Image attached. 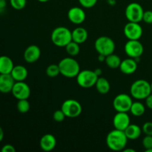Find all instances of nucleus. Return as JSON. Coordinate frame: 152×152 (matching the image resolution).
<instances>
[{"instance_id":"obj_20","label":"nucleus","mask_w":152,"mask_h":152,"mask_svg":"<svg viewBox=\"0 0 152 152\" xmlns=\"http://www.w3.org/2000/svg\"><path fill=\"white\" fill-rule=\"evenodd\" d=\"M88 37V34L86 28L79 27L72 31V40L78 44H83Z\"/></svg>"},{"instance_id":"obj_43","label":"nucleus","mask_w":152,"mask_h":152,"mask_svg":"<svg viewBox=\"0 0 152 152\" xmlns=\"http://www.w3.org/2000/svg\"><path fill=\"white\" fill-rule=\"evenodd\" d=\"M37 1H40V2H47V1H50V0H37Z\"/></svg>"},{"instance_id":"obj_3","label":"nucleus","mask_w":152,"mask_h":152,"mask_svg":"<svg viewBox=\"0 0 152 152\" xmlns=\"http://www.w3.org/2000/svg\"><path fill=\"white\" fill-rule=\"evenodd\" d=\"M50 39L54 45L65 48L70 42L72 41V31L66 27H57L52 31Z\"/></svg>"},{"instance_id":"obj_45","label":"nucleus","mask_w":152,"mask_h":152,"mask_svg":"<svg viewBox=\"0 0 152 152\" xmlns=\"http://www.w3.org/2000/svg\"><path fill=\"white\" fill-rule=\"evenodd\" d=\"M151 93H152V82H151Z\"/></svg>"},{"instance_id":"obj_5","label":"nucleus","mask_w":152,"mask_h":152,"mask_svg":"<svg viewBox=\"0 0 152 152\" xmlns=\"http://www.w3.org/2000/svg\"><path fill=\"white\" fill-rule=\"evenodd\" d=\"M94 48L98 54H102L106 56L114 53L115 50V43L110 37L102 36L96 39Z\"/></svg>"},{"instance_id":"obj_46","label":"nucleus","mask_w":152,"mask_h":152,"mask_svg":"<svg viewBox=\"0 0 152 152\" xmlns=\"http://www.w3.org/2000/svg\"><path fill=\"white\" fill-rule=\"evenodd\" d=\"M6 1H10V0H6Z\"/></svg>"},{"instance_id":"obj_18","label":"nucleus","mask_w":152,"mask_h":152,"mask_svg":"<svg viewBox=\"0 0 152 152\" xmlns=\"http://www.w3.org/2000/svg\"><path fill=\"white\" fill-rule=\"evenodd\" d=\"M56 145V140L51 134H46L41 137L39 141V146L44 151H50Z\"/></svg>"},{"instance_id":"obj_4","label":"nucleus","mask_w":152,"mask_h":152,"mask_svg":"<svg viewBox=\"0 0 152 152\" xmlns=\"http://www.w3.org/2000/svg\"><path fill=\"white\" fill-rule=\"evenodd\" d=\"M130 94L132 97L142 100L151 94V83L145 80H137L134 82L130 87Z\"/></svg>"},{"instance_id":"obj_10","label":"nucleus","mask_w":152,"mask_h":152,"mask_svg":"<svg viewBox=\"0 0 152 152\" xmlns=\"http://www.w3.org/2000/svg\"><path fill=\"white\" fill-rule=\"evenodd\" d=\"M124 50L129 57L136 59L142 56L144 51V48L139 40L129 39L125 45Z\"/></svg>"},{"instance_id":"obj_39","label":"nucleus","mask_w":152,"mask_h":152,"mask_svg":"<svg viewBox=\"0 0 152 152\" xmlns=\"http://www.w3.org/2000/svg\"><path fill=\"white\" fill-rule=\"evenodd\" d=\"M94 72L96 73V74L98 76V77L101 76V75H102V70L100 69V68H96V69L94 70Z\"/></svg>"},{"instance_id":"obj_40","label":"nucleus","mask_w":152,"mask_h":152,"mask_svg":"<svg viewBox=\"0 0 152 152\" xmlns=\"http://www.w3.org/2000/svg\"><path fill=\"white\" fill-rule=\"evenodd\" d=\"M3 138H4V132H3L2 128L0 126V142L2 141Z\"/></svg>"},{"instance_id":"obj_17","label":"nucleus","mask_w":152,"mask_h":152,"mask_svg":"<svg viewBox=\"0 0 152 152\" xmlns=\"http://www.w3.org/2000/svg\"><path fill=\"white\" fill-rule=\"evenodd\" d=\"M119 68L124 74L130 75L134 74L137 69V62L134 58H127L124 60H122Z\"/></svg>"},{"instance_id":"obj_16","label":"nucleus","mask_w":152,"mask_h":152,"mask_svg":"<svg viewBox=\"0 0 152 152\" xmlns=\"http://www.w3.org/2000/svg\"><path fill=\"white\" fill-rule=\"evenodd\" d=\"M15 82L10 74H0V92L2 94L11 92Z\"/></svg>"},{"instance_id":"obj_6","label":"nucleus","mask_w":152,"mask_h":152,"mask_svg":"<svg viewBox=\"0 0 152 152\" xmlns=\"http://www.w3.org/2000/svg\"><path fill=\"white\" fill-rule=\"evenodd\" d=\"M94 71L85 69L80 71L77 76V83L83 88H90L95 86L98 79Z\"/></svg>"},{"instance_id":"obj_28","label":"nucleus","mask_w":152,"mask_h":152,"mask_svg":"<svg viewBox=\"0 0 152 152\" xmlns=\"http://www.w3.org/2000/svg\"><path fill=\"white\" fill-rule=\"evenodd\" d=\"M45 72L48 77H51V78L56 77L59 74H60L59 65L56 64H51V65H48L46 68Z\"/></svg>"},{"instance_id":"obj_35","label":"nucleus","mask_w":152,"mask_h":152,"mask_svg":"<svg viewBox=\"0 0 152 152\" xmlns=\"http://www.w3.org/2000/svg\"><path fill=\"white\" fill-rule=\"evenodd\" d=\"M1 152H15L16 151V149H15L14 146L10 144H6L4 146L1 148Z\"/></svg>"},{"instance_id":"obj_32","label":"nucleus","mask_w":152,"mask_h":152,"mask_svg":"<svg viewBox=\"0 0 152 152\" xmlns=\"http://www.w3.org/2000/svg\"><path fill=\"white\" fill-rule=\"evenodd\" d=\"M142 144L145 150L152 148V136H151V135H145V137L142 139Z\"/></svg>"},{"instance_id":"obj_38","label":"nucleus","mask_w":152,"mask_h":152,"mask_svg":"<svg viewBox=\"0 0 152 152\" xmlns=\"http://www.w3.org/2000/svg\"><path fill=\"white\" fill-rule=\"evenodd\" d=\"M105 57H106V56H104V55L99 54V56H98V60H99V62H105Z\"/></svg>"},{"instance_id":"obj_30","label":"nucleus","mask_w":152,"mask_h":152,"mask_svg":"<svg viewBox=\"0 0 152 152\" xmlns=\"http://www.w3.org/2000/svg\"><path fill=\"white\" fill-rule=\"evenodd\" d=\"M65 117H66V116L65 115V114H64L63 111H62V109L56 110L53 114V120L57 122V123H61V122H62L65 120Z\"/></svg>"},{"instance_id":"obj_25","label":"nucleus","mask_w":152,"mask_h":152,"mask_svg":"<svg viewBox=\"0 0 152 152\" xmlns=\"http://www.w3.org/2000/svg\"><path fill=\"white\" fill-rule=\"evenodd\" d=\"M129 111L134 117H141L145 113V107L142 102L140 101H136V102H133Z\"/></svg>"},{"instance_id":"obj_8","label":"nucleus","mask_w":152,"mask_h":152,"mask_svg":"<svg viewBox=\"0 0 152 152\" xmlns=\"http://www.w3.org/2000/svg\"><path fill=\"white\" fill-rule=\"evenodd\" d=\"M144 10L142 5L137 2H132L129 4L125 10V15L129 22H140L142 21Z\"/></svg>"},{"instance_id":"obj_12","label":"nucleus","mask_w":152,"mask_h":152,"mask_svg":"<svg viewBox=\"0 0 152 152\" xmlns=\"http://www.w3.org/2000/svg\"><path fill=\"white\" fill-rule=\"evenodd\" d=\"M11 93L13 96L18 100L28 99L31 95V88L24 81L15 82Z\"/></svg>"},{"instance_id":"obj_13","label":"nucleus","mask_w":152,"mask_h":152,"mask_svg":"<svg viewBox=\"0 0 152 152\" xmlns=\"http://www.w3.org/2000/svg\"><path fill=\"white\" fill-rule=\"evenodd\" d=\"M130 124L131 120L128 112H117L113 118V126L115 129L125 131Z\"/></svg>"},{"instance_id":"obj_24","label":"nucleus","mask_w":152,"mask_h":152,"mask_svg":"<svg viewBox=\"0 0 152 152\" xmlns=\"http://www.w3.org/2000/svg\"><path fill=\"white\" fill-rule=\"evenodd\" d=\"M121 62L122 60L120 56L114 54V53L106 56L105 60V65L111 69H116V68H120Z\"/></svg>"},{"instance_id":"obj_27","label":"nucleus","mask_w":152,"mask_h":152,"mask_svg":"<svg viewBox=\"0 0 152 152\" xmlns=\"http://www.w3.org/2000/svg\"><path fill=\"white\" fill-rule=\"evenodd\" d=\"M16 108H17L18 111L22 114H25L29 111L31 105H30L29 101L28 99H19L16 104Z\"/></svg>"},{"instance_id":"obj_7","label":"nucleus","mask_w":152,"mask_h":152,"mask_svg":"<svg viewBox=\"0 0 152 152\" xmlns=\"http://www.w3.org/2000/svg\"><path fill=\"white\" fill-rule=\"evenodd\" d=\"M61 109L63 111L66 117L76 118L81 114L83 107L77 100L74 99H68L63 102L61 106Z\"/></svg>"},{"instance_id":"obj_31","label":"nucleus","mask_w":152,"mask_h":152,"mask_svg":"<svg viewBox=\"0 0 152 152\" xmlns=\"http://www.w3.org/2000/svg\"><path fill=\"white\" fill-rule=\"evenodd\" d=\"M78 1L82 7L85 8H91L96 4L98 0H78Z\"/></svg>"},{"instance_id":"obj_21","label":"nucleus","mask_w":152,"mask_h":152,"mask_svg":"<svg viewBox=\"0 0 152 152\" xmlns=\"http://www.w3.org/2000/svg\"><path fill=\"white\" fill-rule=\"evenodd\" d=\"M14 67L13 60L7 56H0V74H10Z\"/></svg>"},{"instance_id":"obj_15","label":"nucleus","mask_w":152,"mask_h":152,"mask_svg":"<svg viewBox=\"0 0 152 152\" xmlns=\"http://www.w3.org/2000/svg\"><path fill=\"white\" fill-rule=\"evenodd\" d=\"M41 56V50L36 45H29L24 51V59L28 63H34L39 59Z\"/></svg>"},{"instance_id":"obj_9","label":"nucleus","mask_w":152,"mask_h":152,"mask_svg":"<svg viewBox=\"0 0 152 152\" xmlns=\"http://www.w3.org/2000/svg\"><path fill=\"white\" fill-rule=\"evenodd\" d=\"M133 101L132 96L127 94H120L114 97L113 107L117 112H129Z\"/></svg>"},{"instance_id":"obj_29","label":"nucleus","mask_w":152,"mask_h":152,"mask_svg":"<svg viewBox=\"0 0 152 152\" xmlns=\"http://www.w3.org/2000/svg\"><path fill=\"white\" fill-rule=\"evenodd\" d=\"M10 3L13 9L20 10L26 6L27 0H10Z\"/></svg>"},{"instance_id":"obj_44","label":"nucleus","mask_w":152,"mask_h":152,"mask_svg":"<svg viewBox=\"0 0 152 152\" xmlns=\"http://www.w3.org/2000/svg\"><path fill=\"white\" fill-rule=\"evenodd\" d=\"M145 152H152V148H149V149L145 150Z\"/></svg>"},{"instance_id":"obj_19","label":"nucleus","mask_w":152,"mask_h":152,"mask_svg":"<svg viewBox=\"0 0 152 152\" xmlns=\"http://www.w3.org/2000/svg\"><path fill=\"white\" fill-rule=\"evenodd\" d=\"M10 74H11V76L16 82L25 81L27 77H28V70L25 66L19 65H16V66L14 65Z\"/></svg>"},{"instance_id":"obj_22","label":"nucleus","mask_w":152,"mask_h":152,"mask_svg":"<svg viewBox=\"0 0 152 152\" xmlns=\"http://www.w3.org/2000/svg\"><path fill=\"white\" fill-rule=\"evenodd\" d=\"M142 129L139 126L135 124H130L124 131L128 139L132 140L139 138L142 134Z\"/></svg>"},{"instance_id":"obj_14","label":"nucleus","mask_w":152,"mask_h":152,"mask_svg":"<svg viewBox=\"0 0 152 152\" xmlns=\"http://www.w3.org/2000/svg\"><path fill=\"white\" fill-rule=\"evenodd\" d=\"M68 18L71 23L74 25H80L86 20V12L80 7H73L68 10Z\"/></svg>"},{"instance_id":"obj_33","label":"nucleus","mask_w":152,"mask_h":152,"mask_svg":"<svg viewBox=\"0 0 152 152\" xmlns=\"http://www.w3.org/2000/svg\"><path fill=\"white\" fill-rule=\"evenodd\" d=\"M142 131L145 135L152 136V122H146L142 127Z\"/></svg>"},{"instance_id":"obj_26","label":"nucleus","mask_w":152,"mask_h":152,"mask_svg":"<svg viewBox=\"0 0 152 152\" xmlns=\"http://www.w3.org/2000/svg\"><path fill=\"white\" fill-rule=\"evenodd\" d=\"M65 50L68 55L71 56H75L79 54L80 51V44L75 42L74 41H71L66 46H65Z\"/></svg>"},{"instance_id":"obj_37","label":"nucleus","mask_w":152,"mask_h":152,"mask_svg":"<svg viewBox=\"0 0 152 152\" xmlns=\"http://www.w3.org/2000/svg\"><path fill=\"white\" fill-rule=\"evenodd\" d=\"M6 5V0H0V13H2L5 9Z\"/></svg>"},{"instance_id":"obj_11","label":"nucleus","mask_w":152,"mask_h":152,"mask_svg":"<svg viewBox=\"0 0 152 152\" xmlns=\"http://www.w3.org/2000/svg\"><path fill=\"white\" fill-rule=\"evenodd\" d=\"M125 36L128 39L139 40L142 36V28L139 22H129L123 29Z\"/></svg>"},{"instance_id":"obj_36","label":"nucleus","mask_w":152,"mask_h":152,"mask_svg":"<svg viewBox=\"0 0 152 152\" xmlns=\"http://www.w3.org/2000/svg\"><path fill=\"white\" fill-rule=\"evenodd\" d=\"M145 105L149 109L152 110V93L145 98Z\"/></svg>"},{"instance_id":"obj_2","label":"nucleus","mask_w":152,"mask_h":152,"mask_svg":"<svg viewBox=\"0 0 152 152\" xmlns=\"http://www.w3.org/2000/svg\"><path fill=\"white\" fill-rule=\"evenodd\" d=\"M60 74L67 78L77 77L80 71L79 62L73 57H65L58 64Z\"/></svg>"},{"instance_id":"obj_42","label":"nucleus","mask_w":152,"mask_h":152,"mask_svg":"<svg viewBox=\"0 0 152 152\" xmlns=\"http://www.w3.org/2000/svg\"><path fill=\"white\" fill-rule=\"evenodd\" d=\"M123 151L124 152H136L134 149H132V148H125L123 149Z\"/></svg>"},{"instance_id":"obj_23","label":"nucleus","mask_w":152,"mask_h":152,"mask_svg":"<svg viewBox=\"0 0 152 152\" xmlns=\"http://www.w3.org/2000/svg\"><path fill=\"white\" fill-rule=\"evenodd\" d=\"M95 87H96V91L99 94H106L109 92L110 89H111V85H110V83L107 79L99 77L96 80V84H95Z\"/></svg>"},{"instance_id":"obj_1","label":"nucleus","mask_w":152,"mask_h":152,"mask_svg":"<svg viewBox=\"0 0 152 152\" xmlns=\"http://www.w3.org/2000/svg\"><path fill=\"white\" fill-rule=\"evenodd\" d=\"M128 140L124 131L114 129L107 134L106 145L112 151H123L127 145Z\"/></svg>"},{"instance_id":"obj_41","label":"nucleus","mask_w":152,"mask_h":152,"mask_svg":"<svg viewBox=\"0 0 152 152\" xmlns=\"http://www.w3.org/2000/svg\"><path fill=\"white\" fill-rule=\"evenodd\" d=\"M107 2L109 5H115L116 4V0H107Z\"/></svg>"},{"instance_id":"obj_34","label":"nucleus","mask_w":152,"mask_h":152,"mask_svg":"<svg viewBox=\"0 0 152 152\" xmlns=\"http://www.w3.org/2000/svg\"><path fill=\"white\" fill-rule=\"evenodd\" d=\"M142 21L146 24H152V11L151 10H146L144 11Z\"/></svg>"}]
</instances>
